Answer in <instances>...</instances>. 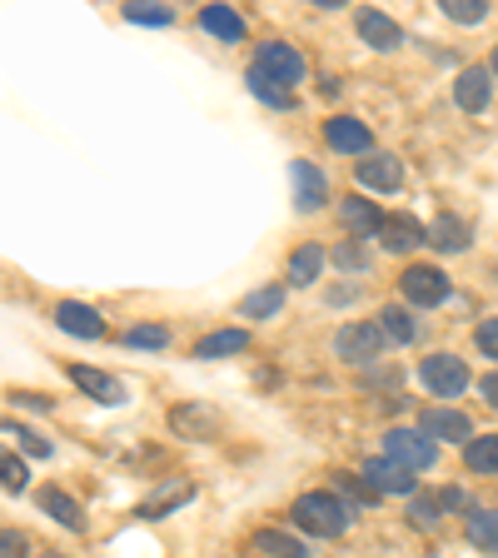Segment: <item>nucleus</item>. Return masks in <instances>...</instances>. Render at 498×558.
<instances>
[{
	"instance_id": "3",
	"label": "nucleus",
	"mask_w": 498,
	"mask_h": 558,
	"mask_svg": "<svg viewBox=\"0 0 498 558\" xmlns=\"http://www.w3.org/2000/svg\"><path fill=\"white\" fill-rule=\"evenodd\" d=\"M399 294H404L409 304H418V310H439L453 294V284L439 265H409L404 275H399Z\"/></svg>"
},
{
	"instance_id": "31",
	"label": "nucleus",
	"mask_w": 498,
	"mask_h": 558,
	"mask_svg": "<svg viewBox=\"0 0 498 558\" xmlns=\"http://www.w3.org/2000/svg\"><path fill=\"white\" fill-rule=\"evenodd\" d=\"M0 484H5V494H25V484H31V469L11 449H0Z\"/></svg>"
},
{
	"instance_id": "24",
	"label": "nucleus",
	"mask_w": 498,
	"mask_h": 558,
	"mask_svg": "<svg viewBox=\"0 0 498 558\" xmlns=\"http://www.w3.org/2000/svg\"><path fill=\"white\" fill-rule=\"evenodd\" d=\"M250 344V329H215V335H205L195 344V360H220V354H240V349Z\"/></svg>"
},
{
	"instance_id": "18",
	"label": "nucleus",
	"mask_w": 498,
	"mask_h": 558,
	"mask_svg": "<svg viewBox=\"0 0 498 558\" xmlns=\"http://www.w3.org/2000/svg\"><path fill=\"white\" fill-rule=\"evenodd\" d=\"M199 31L215 35V40H224V46H240L244 40V15L234 11V5H205V11H199Z\"/></svg>"
},
{
	"instance_id": "8",
	"label": "nucleus",
	"mask_w": 498,
	"mask_h": 558,
	"mask_svg": "<svg viewBox=\"0 0 498 558\" xmlns=\"http://www.w3.org/2000/svg\"><path fill=\"white\" fill-rule=\"evenodd\" d=\"M418 429L429 434L434 444H474V424H469V414H459V409H424V418H418Z\"/></svg>"
},
{
	"instance_id": "26",
	"label": "nucleus",
	"mask_w": 498,
	"mask_h": 558,
	"mask_svg": "<svg viewBox=\"0 0 498 558\" xmlns=\"http://www.w3.org/2000/svg\"><path fill=\"white\" fill-rule=\"evenodd\" d=\"M469 544L498 554V509H474L469 513Z\"/></svg>"
},
{
	"instance_id": "15",
	"label": "nucleus",
	"mask_w": 498,
	"mask_h": 558,
	"mask_svg": "<svg viewBox=\"0 0 498 558\" xmlns=\"http://www.w3.org/2000/svg\"><path fill=\"white\" fill-rule=\"evenodd\" d=\"M170 429L185 434V439H209V434H220V414L209 404H174Z\"/></svg>"
},
{
	"instance_id": "38",
	"label": "nucleus",
	"mask_w": 498,
	"mask_h": 558,
	"mask_svg": "<svg viewBox=\"0 0 498 558\" xmlns=\"http://www.w3.org/2000/svg\"><path fill=\"white\" fill-rule=\"evenodd\" d=\"M0 558H31V544H25V534L5 529V534H0Z\"/></svg>"
},
{
	"instance_id": "37",
	"label": "nucleus",
	"mask_w": 498,
	"mask_h": 558,
	"mask_svg": "<svg viewBox=\"0 0 498 558\" xmlns=\"http://www.w3.org/2000/svg\"><path fill=\"white\" fill-rule=\"evenodd\" d=\"M474 344H478V354L498 360V319H484V325L474 329Z\"/></svg>"
},
{
	"instance_id": "21",
	"label": "nucleus",
	"mask_w": 498,
	"mask_h": 558,
	"mask_svg": "<svg viewBox=\"0 0 498 558\" xmlns=\"http://www.w3.org/2000/svg\"><path fill=\"white\" fill-rule=\"evenodd\" d=\"M40 509H46L50 519L60 523V529H75V534L85 529V509H81L75 499H70L65 488H40Z\"/></svg>"
},
{
	"instance_id": "41",
	"label": "nucleus",
	"mask_w": 498,
	"mask_h": 558,
	"mask_svg": "<svg viewBox=\"0 0 498 558\" xmlns=\"http://www.w3.org/2000/svg\"><path fill=\"white\" fill-rule=\"evenodd\" d=\"M478 389H484V399L498 409V369H494V374H484V384H478Z\"/></svg>"
},
{
	"instance_id": "19",
	"label": "nucleus",
	"mask_w": 498,
	"mask_h": 558,
	"mask_svg": "<svg viewBox=\"0 0 498 558\" xmlns=\"http://www.w3.org/2000/svg\"><path fill=\"white\" fill-rule=\"evenodd\" d=\"M429 244L444 250V255H464L469 244H474V230H469L459 215H439V220L429 225Z\"/></svg>"
},
{
	"instance_id": "17",
	"label": "nucleus",
	"mask_w": 498,
	"mask_h": 558,
	"mask_svg": "<svg viewBox=\"0 0 498 558\" xmlns=\"http://www.w3.org/2000/svg\"><path fill=\"white\" fill-rule=\"evenodd\" d=\"M360 40L389 56V50L404 46V31H399V21H389L384 11H360Z\"/></svg>"
},
{
	"instance_id": "1",
	"label": "nucleus",
	"mask_w": 498,
	"mask_h": 558,
	"mask_svg": "<svg viewBox=\"0 0 498 558\" xmlns=\"http://www.w3.org/2000/svg\"><path fill=\"white\" fill-rule=\"evenodd\" d=\"M290 519L300 523L309 538H339L354 523V509L349 504H339L335 494H300L290 509Z\"/></svg>"
},
{
	"instance_id": "14",
	"label": "nucleus",
	"mask_w": 498,
	"mask_h": 558,
	"mask_svg": "<svg viewBox=\"0 0 498 558\" xmlns=\"http://www.w3.org/2000/svg\"><path fill=\"white\" fill-rule=\"evenodd\" d=\"M56 325L65 329V335L105 339V319H100V310H90V304H81V300H60V304H56Z\"/></svg>"
},
{
	"instance_id": "32",
	"label": "nucleus",
	"mask_w": 498,
	"mask_h": 558,
	"mask_svg": "<svg viewBox=\"0 0 498 558\" xmlns=\"http://www.w3.org/2000/svg\"><path fill=\"white\" fill-rule=\"evenodd\" d=\"M444 15L453 25H484L488 21V5L484 0H444Z\"/></svg>"
},
{
	"instance_id": "23",
	"label": "nucleus",
	"mask_w": 498,
	"mask_h": 558,
	"mask_svg": "<svg viewBox=\"0 0 498 558\" xmlns=\"http://www.w3.org/2000/svg\"><path fill=\"white\" fill-rule=\"evenodd\" d=\"M339 220H344V230H360V234H379L384 230V215L364 195L339 199Z\"/></svg>"
},
{
	"instance_id": "39",
	"label": "nucleus",
	"mask_w": 498,
	"mask_h": 558,
	"mask_svg": "<svg viewBox=\"0 0 498 558\" xmlns=\"http://www.w3.org/2000/svg\"><path fill=\"white\" fill-rule=\"evenodd\" d=\"M11 404H21V409H40V414H46V409L56 404V399H50V395H25V389H15Z\"/></svg>"
},
{
	"instance_id": "28",
	"label": "nucleus",
	"mask_w": 498,
	"mask_h": 558,
	"mask_svg": "<svg viewBox=\"0 0 498 558\" xmlns=\"http://www.w3.org/2000/svg\"><path fill=\"white\" fill-rule=\"evenodd\" d=\"M464 464L474 469V474H498V434H478L464 449Z\"/></svg>"
},
{
	"instance_id": "20",
	"label": "nucleus",
	"mask_w": 498,
	"mask_h": 558,
	"mask_svg": "<svg viewBox=\"0 0 498 558\" xmlns=\"http://www.w3.org/2000/svg\"><path fill=\"white\" fill-rule=\"evenodd\" d=\"M325 250H319V240H304L300 250L290 255V284H300V290H309V284H319V269H325Z\"/></svg>"
},
{
	"instance_id": "33",
	"label": "nucleus",
	"mask_w": 498,
	"mask_h": 558,
	"mask_svg": "<svg viewBox=\"0 0 498 558\" xmlns=\"http://www.w3.org/2000/svg\"><path fill=\"white\" fill-rule=\"evenodd\" d=\"M125 344L130 349H165L170 344V329L165 325H135V329H125Z\"/></svg>"
},
{
	"instance_id": "5",
	"label": "nucleus",
	"mask_w": 498,
	"mask_h": 558,
	"mask_svg": "<svg viewBox=\"0 0 498 558\" xmlns=\"http://www.w3.org/2000/svg\"><path fill=\"white\" fill-rule=\"evenodd\" d=\"M384 349V329L379 325H364V319H354V325H339L335 335V354L344 364H374Z\"/></svg>"
},
{
	"instance_id": "36",
	"label": "nucleus",
	"mask_w": 498,
	"mask_h": 558,
	"mask_svg": "<svg viewBox=\"0 0 498 558\" xmlns=\"http://www.w3.org/2000/svg\"><path fill=\"white\" fill-rule=\"evenodd\" d=\"M439 519H444V504L439 499H414V504H409V523H414V529H434Z\"/></svg>"
},
{
	"instance_id": "11",
	"label": "nucleus",
	"mask_w": 498,
	"mask_h": 558,
	"mask_svg": "<svg viewBox=\"0 0 498 558\" xmlns=\"http://www.w3.org/2000/svg\"><path fill=\"white\" fill-rule=\"evenodd\" d=\"M325 140H329V150L354 155V160L374 155V135H369V125H360L354 116H335V120H329V125H325Z\"/></svg>"
},
{
	"instance_id": "25",
	"label": "nucleus",
	"mask_w": 498,
	"mask_h": 558,
	"mask_svg": "<svg viewBox=\"0 0 498 558\" xmlns=\"http://www.w3.org/2000/svg\"><path fill=\"white\" fill-rule=\"evenodd\" d=\"M379 329H384V339H394V344H414L418 339V319L409 310H399V304H384L379 310Z\"/></svg>"
},
{
	"instance_id": "43",
	"label": "nucleus",
	"mask_w": 498,
	"mask_h": 558,
	"mask_svg": "<svg viewBox=\"0 0 498 558\" xmlns=\"http://www.w3.org/2000/svg\"><path fill=\"white\" fill-rule=\"evenodd\" d=\"M50 558H60V554H50Z\"/></svg>"
},
{
	"instance_id": "13",
	"label": "nucleus",
	"mask_w": 498,
	"mask_h": 558,
	"mask_svg": "<svg viewBox=\"0 0 498 558\" xmlns=\"http://www.w3.org/2000/svg\"><path fill=\"white\" fill-rule=\"evenodd\" d=\"M70 384H75V389H85V395L95 399V404H125V384L120 379H110V374H100V369H85V364H70Z\"/></svg>"
},
{
	"instance_id": "16",
	"label": "nucleus",
	"mask_w": 498,
	"mask_h": 558,
	"mask_svg": "<svg viewBox=\"0 0 498 558\" xmlns=\"http://www.w3.org/2000/svg\"><path fill=\"white\" fill-rule=\"evenodd\" d=\"M364 484L374 494H414V474L404 464H394V459H369L364 464Z\"/></svg>"
},
{
	"instance_id": "7",
	"label": "nucleus",
	"mask_w": 498,
	"mask_h": 558,
	"mask_svg": "<svg viewBox=\"0 0 498 558\" xmlns=\"http://www.w3.org/2000/svg\"><path fill=\"white\" fill-rule=\"evenodd\" d=\"M290 180H294V209H300V215H314L319 205H329V180L314 160H294Z\"/></svg>"
},
{
	"instance_id": "6",
	"label": "nucleus",
	"mask_w": 498,
	"mask_h": 558,
	"mask_svg": "<svg viewBox=\"0 0 498 558\" xmlns=\"http://www.w3.org/2000/svg\"><path fill=\"white\" fill-rule=\"evenodd\" d=\"M255 70H265L275 85H300L304 81V56L294 46H284V40H265V46L255 50Z\"/></svg>"
},
{
	"instance_id": "42",
	"label": "nucleus",
	"mask_w": 498,
	"mask_h": 558,
	"mask_svg": "<svg viewBox=\"0 0 498 558\" xmlns=\"http://www.w3.org/2000/svg\"><path fill=\"white\" fill-rule=\"evenodd\" d=\"M488 70H494V81H498V46H494V65H488Z\"/></svg>"
},
{
	"instance_id": "9",
	"label": "nucleus",
	"mask_w": 498,
	"mask_h": 558,
	"mask_svg": "<svg viewBox=\"0 0 498 558\" xmlns=\"http://www.w3.org/2000/svg\"><path fill=\"white\" fill-rule=\"evenodd\" d=\"M453 100H459V110H469V116H484L488 100H494V70L488 65L459 70V81H453Z\"/></svg>"
},
{
	"instance_id": "4",
	"label": "nucleus",
	"mask_w": 498,
	"mask_h": 558,
	"mask_svg": "<svg viewBox=\"0 0 498 558\" xmlns=\"http://www.w3.org/2000/svg\"><path fill=\"white\" fill-rule=\"evenodd\" d=\"M418 384L439 399H459L469 389V364L459 354H429V360L418 364Z\"/></svg>"
},
{
	"instance_id": "30",
	"label": "nucleus",
	"mask_w": 498,
	"mask_h": 558,
	"mask_svg": "<svg viewBox=\"0 0 498 558\" xmlns=\"http://www.w3.org/2000/svg\"><path fill=\"white\" fill-rule=\"evenodd\" d=\"M255 548H265V554H275V558H304V544H300V538L279 534V529H259V534H255Z\"/></svg>"
},
{
	"instance_id": "40",
	"label": "nucleus",
	"mask_w": 498,
	"mask_h": 558,
	"mask_svg": "<svg viewBox=\"0 0 498 558\" xmlns=\"http://www.w3.org/2000/svg\"><path fill=\"white\" fill-rule=\"evenodd\" d=\"M444 509H469V494H464V488H444Z\"/></svg>"
},
{
	"instance_id": "12",
	"label": "nucleus",
	"mask_w": 498,
	"mask_h": 558,
	"mask_svg": "<svg viewBox=\"0 0 498 558\" xmlns=\"http://www.w3.org/2000/svg\"><path fill=\"white\" fill-rule=\"evenodd\" d=\"M374 240H379L389 255H414V250L429 244V230H424L414 215H394V220H384V230L374 234Z\"/></svg>"
},
{
	"instance_id": "29",
	"label": "nucleus",
	"mask_w": 498,
	"mask_h": 558,
	"mask_svg": "<svg viewBox=\"0 0 498 558\" xmlns=\"http://www.w3.org/2000/svg\"><path fill=\"white\" fill-rule=\"evenodd\" d=\"M244 85H250V90H255V100L275 105V110H294V95L284 90V85H275V81H269L265 70H250V75H244Z\"/></svg>"
},
{
	"instance_id": "10",
	"label": "nucleus",
	"mask_w": 498,
	"mask_h": 558,
	"mask_svg": "<svg viewBox=\"0 0 498 558\" xmlns=\"http://www.w3.org/2000/svg\"><path fill=\"white\" fill-rule=\"evenodd\" d=\"M354 180H360L364 190H379V195H394L399 185H404V165L394 160V155H364L360 165H354Z\"/></svg>"
},
{
	"instance_id": "27",
	"label": "nucleus",
	"mask_w": 498,
	"mask_h": 558,
	"mask_svg": "<svg viewBox=\"0 0 498 558\" xmlns=\"http://www.w3.org/2000/svg\"><path fill=\"white\" fill-rule=\"evenodd\" d=\"M279 310H284V290H279V284H265V290H255V294H244L240 300L244 319H269V314H279Z\"/></svg>"
},
{
	"instance_id": "2",
	"label": "nucleus",
	"mask_w": 498,
	"mask_h": 558,
	"mask_svg": "<svg viewBox=\"0 0 498 558\" xmlns=\"http://www.w3.org/2000/svg\"><path fill=\"white\" fill-rule=\"evenodd\" d=\"M384 459L404 464L409 474H424V469L439 464V444H434L424 429H389L384 434Z\"/></svg>"
},
{
	"instance_id": "22",
	"label": "nucleus",
	"mask_w": 498,
	"mask_h": 558,
	"mask_svg": "<svg viewBox=\"0 0 498 558\" xmlns=\"http://www.w3.org/2000/svg\"><path fill=\"white\" fill-rule=\"evenodd\" d=\"M195 499V484L190 478H174V488H155L150 499L139 504V519H165L170 509H180V504Z\"/></svg>"
},
{
	"instance_id": "35",
	"label": "nucleus",
	"mask_w": 498,
	"mask_h": 558,
	"mask_svg": "<svg viewBox=\"0 0 498 558\" xmlns=\"http://www.w3.org/2000/svg\"><path fill=\"white\" fill-rule=\"evenodd\" d=\"M335 265H339V269H349V275H354V269L364 275V269H369V255H364V244H360V240H344V244L335 250Z\"/></svg>"
},
{
	"instance_id": "34",
	"label": "nucleus",
	"mask_w": 498,
	"mask_h": 558,
	"mask_svg": "<svg viewBox=\"0 0 498 558\" xmlns=\"http://www.w3.org/2000/svg\"><path fill=\"white\" fill-rule=\"evenodd\" d=\"M125 21H135V25H170L174 11H170V5H145V0H135V5H125Z\"/></svg>"
}]
</instances>
